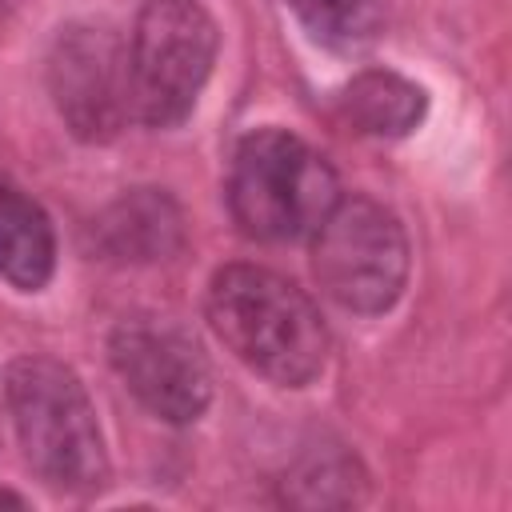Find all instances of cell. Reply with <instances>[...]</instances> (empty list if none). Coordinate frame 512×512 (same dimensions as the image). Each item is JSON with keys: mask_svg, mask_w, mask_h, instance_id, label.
Segmentation results:
<instances>
[{"mask_svg": "<svg viewBox=\"0 0 512 512\" xmlns=\"http://www.w3.org/2000/svg\"><path fill=\"white\" fill-rule=\"evenodd\" d=\"M56 268V232L48 212L0 172V276L20 292H40Z\"/></svg>", "mask_w": 512, "mask_h": 512, "instance_id": "9c48e42d", "label": "cell"}, {"mask_svg": "<svg viewBox=\"0 0 512 512\" xmlns=\"http://www.w3.org/2000/svg\"><path fill=\"white\" fill-rule=\"evenodd\" d=\"M96 244L108 260H120V264L168 260L184 244V216L168 192L136 188V192H124L96 220Z\"/></svg>", "mask_w": 512, "mask_h": 512, "instance_id": "ba28073f", "label": "cell"}, {"mask_svg": "<svg viewBox=\"0 0 512 512\" xmlns=\"http://www.w3.org/2000/svg\"><path fill=\"white\" fill-rule=\"evenodd\" d=\"M220 32L200 0H148L128 36L132 116L152 128L180 124L212 76Z\"/></svg>", "mask_w": 512, "mask_h": 512, "instance_id": "277c9868", "label": "cell"}, {"mask_svg": "<svg viewBox=\"0 0 512 512\" xmlns=\"http://www.w3.org/2000/svg\"><path fill=\"white\" fill-rule=\"evenodd\" d=\"M48 92L76 140L104 144L132 120L128 44L108 24H68L48 52Z\"/></svg>", "mask_w": 512, "mask_h": 512, "instance_id": "8992f818", "label": "cell"}, {"mask_svg": "<svg viewBox=\"0 0 512 512\" xmlns=\"http://www.w3.org/2000/svg\"><path fill=\"white\" fill-rule=\"evenodd\" d=\"M284 8L304 24V32L336 52L368 48L388 16V0H284Z\"/></svg>", "mask_w": 512, "mask_h": 512, "instance_id": "8fae6325", "label": "cell"}, {"mask_svg": "<svg viewBox=\"0 0 512 512\" xmlns=\"http://www.w3.org/2000/svg\"><path fill=\"white\" fill-rule=\"evenodd\" d=\"M0 504H16V508H24V500H20L16 492H0Z\"/></svg>", "mask_w": 512, "mask_h": 512, "instance_id": "7c38bea8", "label": "cell"}, {"mask_svg": "<svg viewBox=\"0 0 512 512\" xmlns=\"http://www.w3.org/2000/svg\"><path fill=\"white\" fill-rule=\"evenodd\" d=\"M204 308L216 340L256 376L280 388H304L324 372V316L288 276L260 264H228L212 276Z\"/></svg>", "mask_w": 512, "mask_h": 512, "instance_id": "6da1fadb", "label": "cell"}, {"mask_svg": "<svg viewBox=\"0 0 512 512\" xmlns=\"http://www.w3.org/2000/svg\"><path fill=\"white\" fill-rule=\"evenodd\" d=\"M108 360L124 388L160 420L192 424L212 400V372L200 344L164 316H124L112 328Z\"/></svg>", "mask_w": 512, "mask_h": 512, "instance_id": "52a82bcc", "label": "cell"}, {"mask_svg": "<svg viewBox=\"0 0 512 512\" xmlns=\"http://www.w3.org/2000/svg\"><path fill=\"white\" fill-rule=\"evenodd\" d=\"M340 200L332 164L288 128L248 132L228 164V208L244 236L292 244L320 228Z\"/></svg>", "mask_w": 512, "mask_h": 512, "instance_id": "3957f363", "label": "cell"}, {"mask_svg": "<svg viewBox=\"0 0 512 512\" xmlns=\"http://www.w3.org/2000/svg\"><path fill=\"white\" fill-rule=\"evenodd\" d=\"M312 272L324 296L348 312L392 308L408 280L404 224L372 196H340L312 232Z\"/></svg>", "mask_w": 512, "mask_h": 512, "instance_id": "5b68a950", "label": "cell"}, {"mask_svg": "<svg viewBox=\"0 0 512 512\" xmlns=\"http://www.w3.org/2000/svg\"><path fill=\"white\" fill-rule=\"evenodd\" d=\"M340 116L344 124H352L360 136H380V140H396L408 136L428 108V96L420 84L404 80L400 72H360L344 84L340 92Z\"/></svg>", "mask_w": 512, "mask_h": 512, "instance_id": "30bf717a", "label": "cell"}, {"mask_svg": "<svg viewBox=\"0 0 512 512\" xmlns=\"http://www.w3.org/2000/svg\"><path fill=\"white\" fill-rule=\"evenodd\" d=\"M4 404L28 468L56 492H96L108 452L80 376L52 356H20L4 372Z\"/></svg>", "mask_w": 512, "mask_h": 512, "instance_id": "7a4b0ae2", "label": "cell"}]
</instances>
